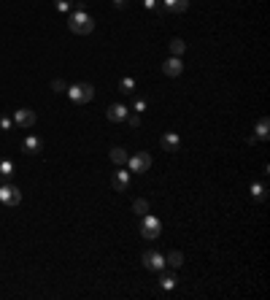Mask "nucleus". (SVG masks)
I'll list each match as a JSON object with an SVG mask.
<instances>
[{
	"label": "nucleus",
	"instance_id": "obj_1",
	"mask_svg": "<svg viewBox=\"0 0 270 300\" xmlns=\"http://www.w3.org/2000/svg\"><path fill=\"white\" fill-rule=\"evenodd\" d=\"M68 27L73 30L76 35H89L95 30V19L86 14L84 6H76V11H70V17H68Z\"/></svg>",
	"mask_w": 270,
	"mask_h": 300
},
{
	"label": "nucleus",
	"instance_id": "obj_2",
	"mask_svg": "<svg viewBox=\"0 0 270 300\" xmlns=\"http://www.w3.org/2000/svg\"><path fill=\"white\" fill-rule=\"evenodd\" d=\"M68 98L73 100L76 106H81V103H89V100L95 98V87L89 84V81H78V84H73V87H68Z\"/></svg>",
	"mask_w": 270,
	"mask_h": 300
},
{
	"label": "nucleus",
	"instance_id": "obj_3",
	"mask_svg": "<svg viewBox=\"0 0 270 300\" xmlns=\"http://www.w3.org/2000/svg\"><path fill=\"white\" fill-rule=\"evenodd\" d=\"M141 233H144V238H149V241L160 238L162 222H160L157 217H152V214H144V219H141Z\"/></svg>",
	"mask_w": 270,
	"mask_h": 300
},
{
	"label": "nucleus",
	"instance_id": "obj_4",
	"mask_svg": "<svg viewBox=\"0 0 270 300\" xmlns=\"http://www.w3.org/2000/svg\"><path fill=\"white\" fill-rule=\"evenodd\" d=\"M19 200H22V192H19V187H14V184H0V203H6V206H19Z\"/></svg>",
	"mask_w": 270,
	"mask_h": 300
},
{
	"label": "nucleus",
	"instance_id": "obj_5",
	"mask_svg": "<svg viewBox=\"0 0 270 300\" xmlns=\"http://www.w3.org/2000/svg\"><path fill=\"white\" fill-rule=\"evenodd\" d=\"M11 119H14L17 127H33V124L38 122V116H35L33 108H17V111L11 114Z\"/></svg>",
	"mask_w": 270,
	"mask_h": 300
},
{
	"label": "nucleus",
	"instance_id": "obj_6",
	"mask_svg": "<svg viewBox=\"0 0 270 300\" xmlns=\"http://www.w3.org/2000/svg\"><path fill=\"white\" fill-rule=\"evenodd\" d=\"M127 162H130V173H146L149 168H152V157H149L146 152H138V154H132Z\"/></svg>",
	"mask_w": 270,
	"mask_h": 300
},
{
	"label": "nucleus",
	"instance_id": "obj_7",
	"mask_svg": "<svg viewBox=\"0 0 270 300\" xmlns=\"http://www.w3.org/2000/svg\"><path fill=\"white\" fill-rule=\"evenodd\" d=\"M144 265L149 268V271H165V268H168V265H165V257L160 254V251H146V254H144Z\"/></svg>",
	"mask_w": 270,
	"mask_h": 300
},
{
	"label": "nucleus",
	"instance_id": "obj_8",
	"mask_svg": "<svg viewBox=\"0 0 270 300\" xmlns=\"http://www.w3.org/2000/svg\"><path fill=\"white\" fill-rule=\"evenodd\" d=\"M165 76H181V70H184V62H181V57H170V60H165Z\"/></svg>",
	"mask_w": 270,
	"mask_h": 300
},
{
	"label": "nucleus",
	"instance_id": "obj_9",
	"mask_svg": "<svg viewBox=\"0 0 270 300\" xmlns=\"http://www.w3.org/2000/svg\"><path fill=\"white\" fill-rule=\"evenodd\" d=\"M160 144H162L165 152H178V149H181V138L176 136V133H165Z\"/></svg>",
	"mask_w": 270,
	"mask_h": 300
},
{
	"label": "nucleus",
	"instance_id": "obj_10",
	"mask_svg": "<svg viewBox=\"0 0 270 300\" xmlns=\"http://www.w3.org/2000/svg\"><path fill=\"white\" fill-rule=\"evenodd\" d=\"M106 116H108L111 122H124V119H127V108H124L122 103H114V106H108Z\"/></svg>",
	"mask_w": 270,
	"mask_h": 300
},
{
	"label": "nucleus",
	"instance_id": "obj_11",
	"mask_svg": "<svg viewBox=\"0 0 270 300\" xmlns=\"http://www.w3.org/2000/svg\"><path fill=\"white\" fill-rule=\"evenodd\" d=\"M22 149H25V154H38L43 149V141L38 138V136H27L25 144H22Z\"/></svg>",
	"mask_w": 270,
	"mask_h": 300
},
{
	"label": "nucleus",
	"instance_id": "obj_12",
	"mask_svg": "<svg viewBox=\"0 0 270 300\" xmlns=\"http://www.w3.org/2000/svg\"><path fill=\"white\" fill-rule=\"evenodd\" d=\"M130 187V173H127L124 168L114 173V189H119V192H124V189Z\"/></svg>",
	"mask_w": 270,
	"mask_h": 300
},
{
	"label": "nucleus",
	"instance_id": "obj_13",
	"mask_svg": "<svg viewBox=\"0 0 270 300\" xmlns=\"http://www.w3.org/2000/svg\"><path fill=\"white\" fill-rule=\"evenodd\" d=\"M162 6L173 14H184L189 9V0H162Z\"/></svg>",
	"mask_w": 270,
	"mask_h": 300
},
{
	"label": "nucleus",
	"instance_id": "obj_14",
	"mask_svg": "<svg viewBox=\"0 0 270 300\" xmlns=\"http://www.w3.org/2000/svg\"><path fill=\"white\" fill-rule=\"evenodd\" d=\"M111 160H114L116 165H124L127 160H130V154H127L122 146H114V149H111Z\"/></svg>",
	"mask_w": 270,
	"mask_h": 300
},
{
	"label": "nucleus",
	"instance_id": "obj_15",
	"mask_svg": "<svg viewBox=\"0 0 270 300\" xmlns=\"http://www.w3.org/2000/svg\"><path fill=\"white\" fill-rule=\"evenodd\" d=\"M267 136H270V119H267V116H262V119L257 122V138L265 141Z\"/></svg>",
	"mask_w": 270,
	"mask_h": 300
},
{
	"label": "nucleus",
	"instance_id": "obj_16",
	"mask_svg": "<svg viewBox=\"0 0 270 300\" xmlns=\"http://www.w3.org/2000/svg\"><path fill=\"white\" fill-rule=\"evenodd\" d=\"M165 265H170V268H181V265H184V254H181V251H170V254L165 257Z\"/></svg>",
	"mask_w": 270,
	"mask_h": 300
},
{
	"label": "nucleus",
	"instance_id": "obj_17",
	"mask_svg": "<svg viewBox=\"0 0 270 300\" xmlns=\"http://www.w3.org/2000/svg\"><path fill=\"white\" fill-rule=\"evenodd\" d=\"M11 176H14V162L0 160V179H11Z\"/></svg>",
	"mask_w": 270,
	"mask_h": 300
},
{
	"label": "nucleus",
	"instance_id": "obj_18",
	"mask_svg": "<svg viewBox=\"0 0 270 300\" xmlns=\"http://www.w3.org/2000/svg\"><path fill=\"white\" fill-rule=\"evenodd\" d=\"M132 211L138 217H144V214H149V200H144V197H138V200L132 203Z\"/></svg>",
	"mask_w": 270,
	"mask_h": 300
},
{
	"label": "nucleus",
	"instance_id": "obj_19",
	"mask_svg": "<svg viewBox=\"0 0 270 300\" xmlns=\"http://www.w3.org/2000/svg\"><path fill=\"white\" fill-rule=\"evenodd\" d=\"M184 49H187V44L181 41V38H173V41H170V52H173V57H181V54H184Z\"/></svg>",
	"mask_w": 270,
	"mask_h": 300
},
{
	"label": "nucleus",
	"instance_id": "obj_20",
	"mask_svg": "<svg viewBox=\"0 0 270 300\" xmlns=\"http://www.w3.org/2000/svg\"><path fill=\"white\" fill-rule=\"evenodd\" d=\"M265 195H267L265 184H251V197L254 200H265Z\"/></svg>",
	"mask_w": 270,
	"mask_h": 300
},
{
	"label": "nucleus",
	"instance_id": "obj_21",
	"mask_svg": "<svg viewBox=\"0 0 270 300\" xmlns=\"http://www.w3.org/2000/svg\"><path fill=\"white\" fill-rule=\"evenodd\" d=\"M176 281H178L176 276H170V273H168V276H162V279H160V287H162L165 292H170L173 287H176Z\"/></svg>",
	"mask_w": 270,
	"mask_h": 300
},
{
	"label": "nucleus",
	"instance_id": "obj_22",
	"mask_svg": "<svg viewBox=\"0 0 270 300\" xmlns=\"http://www.w3.org/2000/svg\"><path fill=\"white\" fill-rule=\"evenodd\" d=\"M54 9H57L60 14H65V11L73 9V0H54Z\"/></svg>",
	"mask_w": 270,
	"mask_h": 300
},
{
	"label": "nucleus",
	"instance_id": "obj_23",
	"mask_svg": "<svg viewBox=\"0 0 270 300\" xmlns=\"http://www.w3.org/2000/svg\"><path fill=\"white\" fill-rule=\"evenodd\" d=\"M119 90H122V92H132L135 90V78H130V76L122 78V81H119Z\"/></svg>",
	"mask_w": 270,
	"mask_h": 300
},
{
	"label": "nucleus",
	"instance_id": "obj_24",
	"mask_svg": "<svg viewBox=\"0 0 270 300\" xmlns=\"http://www.w3.org/2000/svg\"><path fill=\"white\" fill-rule=\"evenodd\" d=\"M52 90H54V92H65V90H68V84L62 81V78H54V81H52Z\"/></svg>",
	"mask_w": 270,
	"mask_h": 300
},
{
	"label": "nucleus",
	"instance_id": "obj_25",
	"mask_svg": "<svg viewBox=\"0 0 270 300\" xmlns=\"http://www.w3.org/2000/svg\"><path fill=\"white\" fill-rule=\"evenodd\" d=\"M11 127H14L11 116H0V130H11Z\"/></svg>",
	"mask_w": 270,
	"mask_h": 300
},
{
	"label": "nucleus",
	"instance_id": "obj_26",
	"mask_svg": "<svg viewBox=\"0 0 270 300\" xmlns=\"http://www.w3.org/2000/svg\"><path fill=\"white\" fill-rule=\"evenodd\" d=\"M127 124H130V127H138V124H141V116L138 114H127V119H124Z\"/></svg>",
	"mask_w": 270,
	"mask_h": 300
},
{
	"label": "nucleus",
	"instance_id": "obj_27",
	"mask_svg": "<svg viewBox=\"0 0 270 300\" xmlns=\"http://www.w3.org/2000/svg\"><path fill=\"white\" fill-rule=\"evenodd\" d=\"M135 111H146V100H135Z\"/></svg>",
	"mask_w": 270,
	"mask_h": 300
},
{
	"label": "nucleus",
	"instance_id": "obj_28",
	"mask_svg": "<svg viewBox=\"0 0 270 300\" xmlns=\"http://www.w3.org/2000/svg\"><path fill=\"white\" fill-rule=\"evenodd\" d=\"M154 6H157V0H144V9H149V11H152Z\"/></svg>",
	"mask_w": 270,
	"mask_h": 300
},
{
	"label": "nucleus",
	"instance_id": "obj_29",
	"mask_svg": "<svg viewBox=\"0 0 270 300\" xmlns=\"http://www.w3.org/2000/svg\"><path fill=\"white\" fill-rule=\"evenodd\" d=\"M114 6L116 9H127V0H114Z\"/></svg>",
	"mask_w": 270,
	"mask_h": 300
}]
</instances>
